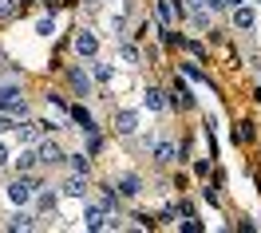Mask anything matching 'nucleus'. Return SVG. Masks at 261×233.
Here are the masks:
<instances>
[{
	"label": "nucleus",
	"mask_w": 261,
	"mask_h": 233,
	"mask_svg": "<svg viewBox=\"0 0 261 233\" xmlns=\"http://www.w3.org/2000/svg\"><path fill=\"white\" fill-rule=\"evenodd\" d=\"M36 186H40V174H16L4 182V201L8 206H32Z\"/></svg>",
	"instance_id": "1"
},
{
	"label": "nucleus",
	"mask_w": 261,
	"mask_h": 233,
	"mask_svg": "<svg viewBox=\"0 0 261 233\" xmlns=\"http://www.w3.org/2000/svg\"><path fill=\"white\" fill-rule=\"evenodd\" d=\"M67 79H71V87H75V95H80V99H87V95L95 91V83H91V75H87L83 67H71V71H67Z\"/></svg>",
	"instance_id": "17"
},
{
	"label": "nucleus",
	"mask_w": 261,
	"mask_h": 233,
	"mask_svg": "<svg viewBox=\"0 0 261 233\" xmlns=\"http://www.w3.org/2000/svg\"><path fill=\"white\" fill-rule=\"evenodd\" d=\"M16 12H20V0H0V24H8Z\"/></svg>",
	"instance_id": "23"
},
{
	"label": "nucleus",
	"mask_w": 261,
	"mask_h": 233,
	"mask_svg": "<svg viewBox=\"0 0 261 233\" xmlns=\"http://www.w3.org/2000/svg\"><path fill=\"white\" fill-rule=\"evenodd\" d=\"M36 127H40V134H56V131H60L56 119H36Z\"/></svg>",
	"instance_id": "26"
},
{
	"label": "nucleus",
	"mask_w": 261,
	"mask_h": 233,
	"mask_svg": "<svg viewBox=\"0 0 261 233\" xmlns=\"http://www.w3.org/2000/svg\"><path fill=\"white\" fill-rule=\"evenodd\" d=\"M12 142H16V147H36V142H40V127H36V119H16V123H12Z\"/></svg>",
	"instance_id": "11"
},
{
	"label": "nucleus",
	"mask_w": 261,
	"mask_h": 233,
	"mask_svg": "<svg viewBox=\"0 0 261 233\" xmlns=\"http://www.w3.org/2000/svg\"><path fill=\"white\" fill-rule=\"evenodd\" d=\"M99 4H107V8H115V4H123V0H99Z\"/></svg>",
	"instance_id": "28"
},
{
	"label": "nucleus",
	"mask_w": 261,
	"mask_h": 233,
	"mask_svg": "<svg viewBox=\"0 0 261 233\" xmlns=\"http://www.w3.org/2000/svg\"><path fill=\"white\" fill-rule=\"evenodd\" d=\"M257 87H261V75H257Z\"/></svg>",
	"instance_id": "31"
},
{
	"label": "nucleus",
	"mask_w": 261,
	"mask_h": 233,
	"mask_svg": "<svg viewBox=\"0 0 261 233\" xmlns=\"http://www.w3.org/2000/svg\"><path fill=\"white\" fill-rule=\"evenodd\" d=\"M238 4H245V0H226V8H238Z\"/></svg>",
	"instance_id": "29"
},
{
	"label": "nucleus",
	"mask_w": 261,
	"mask_h": 233,
	"mask_svg": "<svg viewBox=\"0 0 261 233\" xmlns=\"http://www.w3.org/2000/svg\"><path fill=\"white\" fill-rule=\"evenodd\" d=\"M67 158H71V162H67L71 170H80V174H91V158H87V154H67Z\"/></svg>",
	"instance_id": "24"
},
{
	"label": "nucleus",
	"mask_w": 261,
	"mask_h": 233,
	"mask_svg": "<svg viewBox=\"0 0 261 233\" xmlns=\"http://www.w3.org/2000/svg\"><path fill=\"white\" fill-rule=\"evenodd\" d=\"M115 55H119V64H123V67H139V64H143L139 44H130L127 36H123V40H115Z\"/></svg>",
	"instance_id": "16"
},
{
	"label": "nucleus",
	"mask_w": 261,
	"mask_h": 233,
	"mask_svg": "<svg viewBox=\"0 0 261 233\" xmlns=\"http://www.w3.org/2000/svg\"><path fill=\"white\" fill-rule=\"evenodd\" d=\"M0 111H8L12 119L32 115V107H28V99H24V91H20L16 83H4V87H0Z\"/></svg>",
	"instance_id": "5"
},
{
	"label": "nucleus",
	"mask_w": 261,
	"mask_h": 233,
	"mask_svg": "<svg viewBox=\"0 0 261 233\" xmlns=\"http://www.w3.org/2000/svg\"><path fill=\"white\" fill-rule=\"evenodd\" d=\"M32 32H36V40H56V16H36Z\"/></svg>",
	"instance_id": "18"
},
{
	"label": "nucleus",
	"mask_w": 261,
	"mask_h": 233,
	"mask_svg": "<svg viewBox=\"0 0 261 233\" xmlns=\"http://www.w3.org/2000/svg\"><path fill=\"white\" fill-rule=\"evenodd\" d=\"M150 162H154V166H178L182 162L178 142H174V138H154V142H150Z\"/></svg>",
	"instance_id": "8"
},
{
	"label": "nucleus",
	"mask_w": 261,
	"mask_h": 233,
	"mask_svg": "<svg viewBox=\"0 0 261 233\" xmlns=\"http://www.w3.org/2000/svg\"><path fill=\"white\" fill-rule=\"evenodd\" d=\"M32 210H36V217H48V214H56L60 210V186H36V194H32Z\"/></svg>",
	"instance_id": "9"
},
{
	"label": "nucleus",
	"mask_w": 261,
	"mask_h": 233,
	"mask_svg": "<svg viewBox=\"0 0 261 233\" xmlns=\"http://www.w3.org/2000/svg\"><path fill=\"white\" fill-rule=\"evenodd\" d=\"M20 4H32V0H20Z\"/></svg>",
	"instance_id": "30"
},
{
	"label": "nucleus",
	"mask_w": 261,
	"mask_h": 233,
	"mask_svg": "<svg viewBox=\"0 0 261 233\" xmlns=\"http://www.w3.org/2000/svg\"><path fill=\"white\" fill-rule=\"evenodd\" d=\"M139 107L150 111V115H166V107H170V103H166V91H163V87H143V91H139Z\"/></svg>",
	"instance_id": "14"
},
{
	"label": "nucleus",
	"mask_w": 261,
	"mask_h": 233,
	"mask_svg": "<svg viewBox=\"0 0 261 233\" xmlns=\"http://www.w3.org/2000/svg\"><path fill=\"white\" fill-rule=\"evenodd\" d=\"M186 8H206V0H182Z\"/></svg>",
	"instance_id": "27"
},
{
	"label": "nucleus",
	"mask_w": 261,
	"mask_h": 233,
	"mask_svg": "<svg viewBox=\"0 0 261 233\" xmlns=\"http://www.w3.org/2000/svg\"><path fill=\"white\" fill-rule=\"evenodd\" d=\"M111 131L119 134V138H135V134L143 131V107H115Z\"/></svg>",
	"instance_id": "2"
},
{
	"label": "nucleus",
	"mask_w": 261,
	"mask_h": 233,
	"mask_svg": "<svg viewBox=\"0 0 261 233\" xmlns=\"http://www.w3.org/2000/svg\"><path fill=\"white\" fill-rule=\"evenodd\" d=\"M206 12L210 16H226L229 8H226V0H206Z\"/></svg>",
	"instance_id": "25"
},
{
	"label": "nucleus",
	"mask_w": 261,
	"mask_h": 233,
	"mask_svg": "<svg viewBox=\"0 0 261 233\" xmlns=\"http://www.w3.org/2000/svg\"><path fill=\"white\" fill-rule=\"evenodd\" d=\"M170 24H174V0H159V28L170 32Z\"/></svg>",
	"instance_id": "19"
},
{
	"label": "nucleus",
	"mask_w": 261,
	"mask_h": 233,
	"mask_svg": "<svg viewBox=\"0 0 261 233\" xmlns=\"http://www.w3.org/2000/svg\"><path fill=\"white\" fill-rule=\"evenodd\" d=\"M166 103H174V107H190V91H186V83H174V91H170V95H166Z\"/></svg>",
	"instance_id": "21"
},
{
	"label": "nucleus",
	"mask_w": 261,
	"mask_h": 233,
	"mask_svg": "<svg viewBox=\"0 0 261 233\" xmlns=\"http://www.w3.org/2000/svg\"><path fill=\"white\" fill-rule=\"evenodd\" d=\"M36 154H40V166H64L67 162V150L64 142L56 138V134H40V142H36Z\"/></svg>",
	"instance_id": "3"
},
{
	"label": "nucleus",
	"mask_w": 261,
	"mask_h": 233,
	"mask_svg": "<svg viewBox=\"0 0 261 233\" xmlns=\"http://www.w3.org/2000/svg\"><path fill=\"white\" fill-rule=\"evenodd\" d=\"M12 150H16L12 134H0V170H8V166H12Z\"/></svg>",
	"instance_id": "20"
},
{
	"label": "nucleus",
	"mask_w": 261,
	"mask_h": 233,
	"mask_svg": "<svg viewBox=\"0 0 261 233\" xmlns=\"http://www.w3.org/2000/svg\"><path fill=\"white\" fill-rule=\"evenodd\" d=\"M87 75H91V83H95V87H115V79H119V64L95 55V60H87Z\"/></svg>",
	"instance_id": "6"
},
{
	"label": "nucleus",
	"mask_w": 261,
	"mask_h": 233,
	"mask_svg": "<svg viewBox=\"0 0 261 233\" xmlns=\"http://www.w3.org/2000/svg\"><path fill=\"white\" fill-rule=\"evenodd\" d=\"M87 194H91V182H87V174H80V170H67L64 178H60V198L83 201Z\"/></svg>",
	"instance_id": "7"
},
{
	"label": "nucleus",
	"mask_w": 261,
	"mask_h": 233,
	"mask_svg": "<svg viewBox=\"0 0 261 233\" xmlns=\"http://www.w3.org/2000/svg\"><path fill=\"white\" fill-rule=\"evenodd\" d=\"M99 48H103V44H99V32H95V28H80V32H75V40H71V51L80 55L83 64H87V60H95Z\"/></svg>",
	"instance_id": "10"
},
{
	"label": "nucleus",
	"mask_w": 261,
	"mask_h": 233,
	"mask_svg": "<svg viewBox=\"0 0 261 233\" xmlns=\"http://www.w3.org/2000/svg\"><path fill=\"white\" fill-rule=\"evenodd\" d=\"M67 119L75 123V131H80V134H99V123H95V115H91V107H87V103L67 107Z\"/></svg>",
	"instance_id": "13"
},
{
	"label": "nucleus",
	"mask_w": 261,
	"mask_h": 233,
	"mask_svg": "<svg viewBox=\"0 0 261 233\" xmlns=\"http://www.w3.org/2000/svg\"><path fill=\"white\" fill-rule=\"evenodd\" d=\"M257 8H261V0H257Z\"/></svg>",
	"instance_id": "32"
},
{
	"label": "nucleus",
	"mask_w": 261,
	"mask_h": 233,
	"mask_svg": "<svg viewBox=\"0 0 261 233\" xmlns=\"http://www.w3.org/2000/svg\"><path fill=\"white\" fill-rule=\"evenodd\" d=\"M107 28H111V36H115V40H123V32H127V12H111Z\"/></svg>",
	"instance_id": "22"
},
{
	"label": "nucleus",
	"mask_w": 261,
	"mask_h": 233,
	"mask_svg": "<svg viewBox=\"0 0 261 233\" xmlns=\"http://www.w3.org/2000/svg\"><path fill=\"white\" fill-rule=\"evenodd\" d=\"M115 194H119V201H139L143 198V178L139 174H119L115 178Z\"/></svg>",
	"instance_id": "15"
},
{
	"label": "nucleus",
	"mask_w": 261,
	"mask_h": 233,
	"mask_svg": "<svg viewBox=\"0 0 261 233\" xmlns=\"http://www.w3.org/2000/svg\"><path fill=\"white\" fill-rule=\"evenodd\" d=\"M229 16V24H233V32H242V36H249V32H257V24H261V16H257V4H238V8H229L226 12Z\"/></svg>",
	"instance_id": "4"
},
{
	"label": "nucleus",
	"mask_w": 261,
	"mask_h": 233,
	"mask_svg": "<svg viewBox=\"0 0 261 233\" xmlns=\"http://www.w3.org/2000/svg\"><path fill=\"white\" fill-rule=\"evenodd\" d=\"M12 174H36L40 170V154H36V147H16L12 150Z\"/></svg>",
	"instance_id": "12"
}]
</instances>
